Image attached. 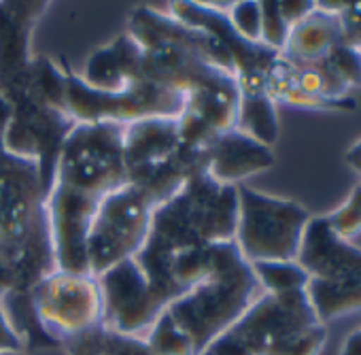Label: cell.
Instances as JSON below:
<instances>
[{"mask_svg": "<svg viewBox=\"0 0 361 355\" xmlns=\"http://www.w3.org/2000/svg\"><path fill=\"white\" fill-rule=\"evenodd\" d=\"M121 124H79L68 132L54 172L45 209L90 224L100 203L128 186Z\"/></svg>", "mask_w": 361, "mask_h": 355, "instance_id": "cell-1", "label": "cell"}, {"mask_svg": "<svg viewBox=\"0 0 361 355\" xmlns=\"http://www.w3.org/2000/svg\"><path fill=\"white\" fill-rule=\"evenodd\" d=\"M238 224V186H224L202 170L170 200L153 209L151 230L136 260H170L215 243H230Z\"/></svg>", "mask_w": 361, "mask_h": 355, "instance_id": "cell-2", "label": "cell"}, {"mask_svg": "<svg viewBox=\"0 0 361 355\" xmlns=\"http://www.w3.org/2000/svg\"><path fill=\"white\" fill-rule=\"evenodd\" d=\"M262 294L264 289L251 264L243 258L236 243L230 241L219 245L217 262L209 277L174 300L166 311L192 340L196 355H202Z\"/></svg>", "mask_w": 361, "mask_h": 355, "instance_id": "cell-3", "label": "cell"}, {"mask_svg": "<svg viewBox=\"0 0 361 355\" xmlns=\"http://www.w3.org/2000/svg\"><path fill=\"white\" fill-rule=\"evenodd\" d=\"M123 164L128 186L159 207L192 176L207 170V151L183 143L178 117H149L126 126Z\"/></svg>", "mask_w": 361, "mask_h": 355, "instance_id": "cell-4", "label": "cell"}, {"mask_svg": "<svg viewBox=\"0 0 361 355\" xmlns=\"http://www.w3.org/2000/svg\"><path fill=\"white\" fill-rule=\"evenodd\" d=\"M224 336L243 355H321L327 325L317 317L306 289L262 294Z\"/></svg>", "mask_w": 361, "mask_h": 355, "instance_id": "cell-5", "label": "cell"}, {"mask_svg": "<svg viewBox=\"0 0 361 355\" xmlns=\"http://www.w3.org/2000/svg\"><path fill=\"white\" fill-rule=\"evenodd\" d=\"M295 262L310 277L306 294L325 325L361 313V247L340 236L327 215L310 217Z\"/></svg>", "mask_w": 361, "mask_h": 355, "instance_id": "cell-6", "label": "cell"}, {"mask_svg": "<svg viewBox=\"0 0 361 355\" xmlns=\"http://www.w3.org/2000/svg\"><path fill=\"white\" fill-rule=\"evenodd\" d=\"M310 213L287 198L238 186V224L234 243L249 264L298 260Z\"/></svg>", "mask_w": 361, "mask_h": 355, "instance_id": "cell-7", "label": "cell"}, {"mask_svg": "<svg viewBox=\"0 0 361 355\" xmlns=\"http://www.w3.org/2000/svg\"><path fill=\"white\" fill-rule=\"evenodd\" d=\"M153 209V203L132 186L109 194L100 203L85 241L92 277L104 275L145 247Z\"/></svg>", "mask_w": 361, "mask_h": 355, "instance_id": "cell-8", "label": "cell"}, {"mask_svg": "<svg viewBox=\"0 0 361 355\" xmlns=\"http://www.w3.org/2000/svg\"><path fill=\"white\" fill-rule=\"evenodd\" d=\"M66 104L68 113L79 124H121L149 117H178L185 107V94L140 79L130 88L106 94L87 88L81 77L66 73Z\"/></svg>", "mask_w": 361, "mask_h": 355, "instance_id": "cell-9", "label": "cell"}, {"mask_svg": "<svg viewBox=\"0 0 361 355\" xmlns=\"http://www.w3.org/2000/svg\"><path fill=\"white\" fill-rule=\"evenodd\" d=\"M30 302L39 325L58 347L102 325V294L92 275L54 270L35 285Z\"/></svg>", "mask_w": 361, "mask_h": 355, "instance_id": "cell-10", "label": "cell"}, {"mask_svg": "<svg viewBox=\"0 0 361 355\" xmlns=\"http://www.w3.org/2000/svg\"><path fill=\"white\" fill-rule=\"evenodd\" d=\"M11 102L13 119L5 138V151L39 164L41 183L47 198L54 183L60 149L77 121L73 115L47 107L30 96H18Z\"/></svg>", "mask_w": 361, "mask_h": 355, "instance_id": "cell-11", "label": "cell"}, {"mask_svg": "<svg viewBox=\"0 0 361 355\" xmlns=\"http://www.w3.org/2000/svg\"><path fill=\"white\" fill-rule=\"evenodd\" d=\"M102 294V325L109 332L145 338L157 317L168 308L151 289L134 258L96 277Z\"/></svg>", "mask_w": 361, "mask_h": 355, "instance_id": "cell-12", "label": "cell"}, {"mask_svg": "<svg viewBox=\"0 0 361 355\" xmlns=\"http://www.w3.org/2000/svg\"><path fill=\"white\" fill-rule=\"evenodd\" d=\"M58 270L45 207L22 228L0 236V302L30 296L35 285Z\"/></svg>", "mask_w": 361, "mask_h": 355, "instance_id": "cell-13", "label": "cell"}, {"mask_svg": "<svg viewBox=\"0 0 361 355\" xmlns=\"http://www.w3.org/2000/svg\"><path fill=\"white\" fill-rule=\"evenodd\" d=\"M240 104L236 77L215 73L185 94L183 113L178 115V132L185 145L207 151L221 134L234 130Z\"/></svg>", "mask_w": 361, "mask_h": 355, "instance_id": "cell-14", "label": "cell"}, {"mask_svg": "<svg viewBox=\"0 0 361 355\" xmlns=\"http://www.w3.org/2000/svg\"><path fill=\"white\" fill-rule=\"evenodd\" d=\"M47 9L49 3H0V94L9 100L26 90L32 30Z\"/></svg>", "mask_w": 361, "mask_h": 355, "instance_id": "cell-15", "label": "cell"}, {"mask_svg": "<svg viewBox=\"0 0 361 355\" xmlns=\"http://www.w3.org/2000/svg\"><path fill=\"white\" fill-rule=\"evenodd\" d=\"M43 207L39 164L0 151V236L26 226Z\"/></svg>", "mask_w": 361, "mask_h": 355, "instance_id": "cell-16", "label": "cell"}, {"mask_svg": "<svg viewBox=\"0 0 361 355\" xmlns=\"http://www.w3.org/2000/svg\"><path fill=\"white\" fill-rule=\"evenodd\" d=\"M274 162L272 147H266L238 130L221 134L207 149V172L224 186H240L249 176L270 170Z\"/></svg>", "mask_w": 361, "mask_h": 355, "instance_id": "cell-17", "label": "cell"}, {"mask_svg": "<svg viewBox=\"0 0 361 355\" xmlns=\"http://www.w3.org/2000/svg\"><path fill=\"white\" fill-rule=\"evenodd\" d=\"M142 79V49L128 35H119L111 45L100 47L85 62L81 81L98 92L115 94Z\"/></svg>", "mask_w": 361, "mask_h": 355, "instance_id": "cell-18", "label": "cell"}, {"mask_svg": "<svg viewBox=\"0 0 361 355\" xmlns=\"http://www.w3.org/2000/svg\"><path fill=\"white\" fill-rule=\"evenodd\" d=\"M340 43H344V37L338 5L317 3V9L291 28L281 56L295 64H319Z\"/></svg>", "mask_w": 361, "mask_h": 355, "instance_id": "cell-19", "label": "cell"}, {"mask_svg": "<svg viewBox=\"0 0 361 355\" xmlns=\"http://www.w3.org/2000/svg\"><path fill=\"white\" fill-rule=\"evenodd\" d=\"M234 130L255 138L257 143L272 147L279 140V113L276 102L266 94H240L238 115Z\"/></svg>", "mask_w": 361, "mask_h": 355, "instance_id": "cell-20", "label": "cell"}, {"mask_svg": "<svg viewBox=\"0 0 361 355\" xmlns=\"http://www.w3.org/2000/svg\"><path fill=\"white\" fill-rule=\"evenodd\" d=\"M264 294H291L308 287V272L295 262H255L251 264Z\"/></svg>", "mask_w": 361, "mask_h": 355, "instance_id": "cell-21", "label": "cell"}, {"mask_svg": "<svg viewBox=\"0 0 361 355\" xmlns=\"http://www.w3.org/2000/svg\"><path fill=\"white\" fill-rule=\"evenodd\" d=\"M145 342L155 355H196L192 340L174 323L168 311L157 317V321L145 336Z\"/></svg>", "mask_w": 361, "mask_h": 355, "instance_id": "cell-22", "label": "cell"}, {"mask_svg": "<svg viewBox=\"0 0 361 355\" xmlns=\"http://www.w3.org/2000/svg\"><path fill=\"white\" fill-rule=\"evenodd\" d=\"M291 26L281 13L279 3H262V37L259 43L268 47L270 52L283 54L287 39H289Z\"/></svg>", "mask_w": 361, "mask_h": 355, "instance_id": "cell-23", "label": "cell"}, {"mask_svg": "<svg viewBox=\"0 0 361 355\" xmlns=\"http://www.w3.org/2000/svg\"><path fill=\"white\" fill-rule=\"evenodd\" d=\"M228 20L238 37H243L249 43H259L262 37V3L255 0H240L232 3L228 11Z\"/></svg>", "mask_w": 361, "mask_h": 355, "instance_id": "cell-24", "label": "cell"}, {"mask_svg": "<svg viewBox=\"0 0 361 355\" xmlns=\"http://www.w3.org/2000/svg\"><path fill=\"white\" fill-rule=\"evenodd\" d=\"M327 222L340 236L348 241L361 234V186L355 188L336 211L327 213Z\"/></svg>", "mask_w": 361, "mask_h": 355, "instance_id": "cell-25", "label": "cell"}, {"mask_svg": "<svg viewBox=\"0 0 361 355\" xmlns=\"http://www.w3.org/2000/svg\"><path fill=\"white\" fill-rule=\"evenodd\" d=\"M100 355H155V353L149 349L145 338L123 336V334H115L106 330V338H104V347Z\"/></svg>", "mask_w": 361, "mask_h": 355, "instance_id": "cell-26", "label": "cell"}, {"mask_svg": "<svg viewBox=\"0 0 361 355\" xmlns=\"http://www.w3.org/2000/svg\"><path fill=\"white\" fill-rule=\"evenodd\" d=\"M24 340L11 325L3 304H0V351H22L24 353Z\"/></svg>", "mask_w": 361, "mask_h": 355, "instance_id": "cell-27", "label": "cell"}, {"mask_svg": "<svg viewBox=\"0 0 361 355\" xmlns=\"http://www.w3.org/2000/svg\"><path fill=\"white\" fill-rule=\"evenodd\" d=\"M279 7L287 24L293 28L298 22H302L306 16H310L317 9V3H279Z\"/></svg>", "mask_w": 361, "mask_h": 355, "instance_id": "cell-28", "label": "cell"}, {"mask_svg": "<svg viewBox=\"0 0 361 355\" xmlns=\"http://www.w3.org/2000/svg\"><path fill=\"white\" fill-rule=\"evenodd\" d=\"M13 119V102L0 94V151H5V138Z\"/></svg>", "mask_w": 361, "mask_h": 355, "instance_id": "cell-29", "label": "cell"}, {"mask_svg": "<svg viewBox=\"0 0 361 355\" xmlns=\"http://www.w3.org/2000/svg\"><path fill=\"white\" fill-rule=\"evenodd\" d=\"M344 164L357 174L361 176V138H357L344 153Z\"/></svg>", "mask_w": 361, "mask_h": 355, "instance_id": "cell-30", "label": "cell"}, {"mask_svg": "<svg viewBox=\"0 0 361 355\" xmlns=\"http://www.w3.org/2000/svg\"><path fill=\"white\" fill-rule=\"evenodd\" d=\"M340 355H361V327L350 332L340 349Z\"/></svg>", "mask_w": 361, "mask_h": 355, "instance_id": "cell-31", "label": "cell"}, {"mask_svg": "<svg viewBox=\"0 0 361 355\" xmlns=\"http://www.w3.org/2000/svg\"><path fill=\"white\" fill-rule=\"evenodd\" d=\"M0 355H24L22 351H0Z\"/></svg>", "mask_w": 361, "mask_h": 355, "instance_id": "cell-32", "label": "cell"}, {"mask_svg": "<svg viewBox=\"0 0 361 355\" xmlns=\"http://www.w3.org/2000/svg\"><path fill=\"white\" fill-rule=\"evenodd\" d=\"M357 49H359V54H361V45H359V47H357Z\"/></svg>", "mask_w": 361, "mask_h": 355, "instance_id": "cell-33", "label": "cell"}]
</instances>
